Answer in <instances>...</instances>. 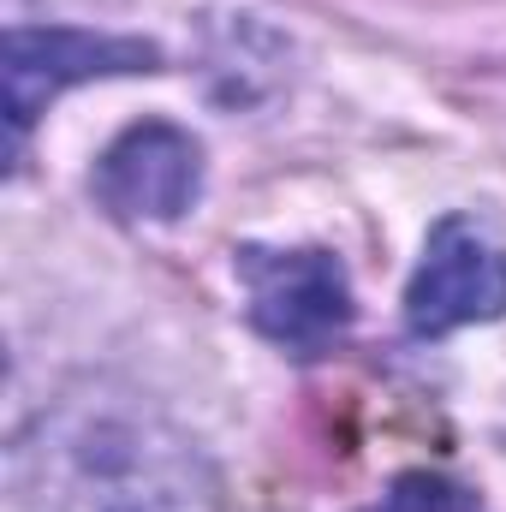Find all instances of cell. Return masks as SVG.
<instances>
[{"mask_svg":"<svg viewBox=\"0 0 506 512\" xmlns=\"http://www.w3.org/2000/svg\"><path fill=\"white\" fill-rule=\"evenodd\" d=\"M239 286L251 298L256 334L286 346L292 358H322L352 328V280L328 251H239Z\"/></svg>","mask_w":506,"mask_h":512,"instance_id":"6da1fadb","label":"cell"},{"mask_svg":"<svg viewBox=\"0 0 506 512\" xmlns=\"http://www.w3.org/2000/svg\"><path fill=\"white\" fill-rule=\"evenodd\" d=\"M506 316V251L465 215L429 233V251L405 286V322L417 334H453Z\"/></svg>","mask_w":506,"mask_h":512,"instance_id":"7a4b0ae2","label":"cell"},{"mask_svg":"<svg viewBox=\"0 0 506 512\" xmlns=\"http://www.w3.org/2000/svg\"><path fill=\"white\" fill-rule=\"evenodd\" d=\"M161 54L137 36H90V30H12L6 36V114L24 137L30 120L84 78L149 72Z\"/></svg>","mask_w":506,"mask_h":512,"instance_id":"3957f363","label":"cell"},{"mask_svg":"<svg viewBox=\"0 0 506 512\" xmlns=\"http://www.w3.org/2000/svg\"><path fill=\"white\" fill-rule=\"evenodd\" d=\"M203 191L197 137L167 120L131 126L96 167V197L126 221H179Z\"/></svg>","mask_w":506,"mask_h":512,"instance_id":"277c9868","label":"cell"},{"mask_svg":"<svg viewBox=\"0 0 506 512\" xmlns=\"http://www.w3.org/2000/svg\"><path fill=\"white\" fill-rule=\"evenodd\" d=\"M370 512H483V501H477L471 489L447 483V477L411 471V477H399V483H393Z\"/></svg>","mask_w":506,"mask_h":512,"instance_id":"5b68a950","label":"cell"}]
</instances>
